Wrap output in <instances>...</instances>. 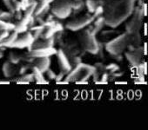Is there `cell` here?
<instances>
[{
    "label": "cell",
    "instance_id": "1",
    "mask_svg": "<svg viewBox=\"0 0 148 130\" xmlns=\"http://www.w3.org/2000/svg\"><path fill=\"white\" fill-rule=\"evenodd\" d=\"M134 0H118L109 7L105 23L116 27L126 19L132 12Z\"/></svg>",
    "mask_w": 148,
    "mask_h": 130
},
{
    "label": "cell",
    "instance_id": "2",
    "mask_svg": "<svg viewBox=\"0 0 148 130\" xmlns=\"http://www.w3.org/2000/svg\"><path fill=\"white\" fill-rule=\"evenodd\" d=\"M95 73V68L88 64L78 63L76 67L72 70H71L68 73L65 80L66 82H79V81H86L91 76Z\"/></svg>",
    "mask_w": 148,
    "mask_h": 130
},
{
    "label": "cell",
    "instance_id": "3",
    "mask_svg": "<svg viewBox=\"0 0 148 130\" xmlns=\"http://www.w3.org/2000/svg\"><path fill=\"white\" fill-rule=\"evenodd\" d=\"M129 43V34H121L115 39L109 42L106 46V49L111 54L119 55L124 51Z\"/></svg>",
    "mask_w": 148,
    "mask_h": 130
},
{
    "label": "cell",
    "instance_id": "4",
    "mask_svg": "<svg viewBox=\"0 0 148 130\" xmlns=\"http://www.w3.org/2000/svg\"><path fill=\"white\" fill-rule=\"evenodd\" d=\"M74 5L75 2L71 0H58L52 6V13L58 18H65L71 15Z\"/></svg>",
    "mask_w": 148,
    "mask_h": 130
},
{
    "label": "cell",
    "instance_id": "5",
    "mask_svg": "<svg viewBox=\"0 0 148 130\" xmlns=\"http://www.w3.org/2000/svg\"><path fill=\"white\" fill-rule=\"evenodd\" d=\"M80 43L85 50L96 54L99 52V47L97 43V40L94 37V35L91 33L90 30H85L80 33Z\"/></svg>",
    "mask_w": 148,
    "mask_h": 130
},
{
    "label": "cell",
    "instance_id": "6",
    "mask_svg": "<svg viewBox=\"0 0 148 130\" xmlns=\"http://www.w3.org/2000/svg\"><path fill=\"white\" fill-rule=\"evenodd\" d=\"M94 20V17L90 14H86L83 17H80L79 18L73 19L67 23L66 28L71 30H81L84 27L89 25L92 21Z\"/></svg>",
    "mask_w": 148,
    "mask_h": 130
},
{
    "label": "cell",
    "instance_id": "7",
    "mask_svg": "<svg viewBox=\"0 0 148 130\" xmlns=\"http://www.w3.org/2000/svg\"><path fill=\"white\" fill-rule=\"evenodd\" d=\"M35 41L33 35L30 32H25L23 36L18 37L14 43L9 48H16V49H24L27 47H31L33 42Z\"/></svg>",
    "mask_w": 148,
    "mask_h": 130
},
{
    "label": "cell",
    "instance_id": "8",
    "mask_svg": "<svg viewBox=\"0 0 148 130\" xmlns=\"http://www.w3.org/2000/svg\"><path fill=\"white\" fill-rule=\"evenodd\" d=\"M142 22V9H137L135 11L133 18L126 24V30L128 33L132 34L137 32L140 28V24Z\"/></svg>",
    "mask_w": 148,
    "mask_h": 130
},
{
    "label": "cell",
    "instance_id": "9",
    "mask_svg": "<svg viewBox=\"0 0 148 130\" xmlns=\"http://www.w3.org/2000/svg\"><path fill=\"white\" fill-rule=\"evenodd\" d=\"M56 55H57L58 63V66H59L61 72L64 74H68L70 70H71V65L70 63L68 57L66 56V55L62 49L57 50Z\"/></svg>",
    "mask_w": 148,
    "mask_h": 130
},
{
    "label": "cell",
    "instance_id": "10",
    "mask_svg": "<svg viewBox=\"0 0 148 130\" xmlns=\"http://www.w3.org/2000/svg\"><path fill=\"white\" fill-rule=\"evenodd\" d=\"M57 53V49L53 47L50 48H45V49H31L29 51V56H31L33 58H38V57H49L51 56H53Z\"/></svg>",
    "mask_w": 148,
    "mask_h": 130
},
{
    "label": "cell",
    "instance_id": "11",
    "mask_svg": "<svg viewBox=\"0 0 148 130\" xmlns=\"http://www.w3.org/2000/svg\"><path fill=\"white\" fill-rule=\"evenodd\" d=\"M33 62H34V66L37 67L42 73H44L46 72V70L50 68L51 59L49 57H38V58H35Z\"/></svg>",
    "mask_w": 148,
    "mask_h": 130
},
{
    "label": "cell",
    "instance_id": "12",
    "mask_svg": "<svg viewBox=\"0 0 148 130\" xmlns=\"http://www.w3.org/2000/svg\"><path fill=\"white\" fill-rule=\"evenodd\" d=\"M54 44V37H50L47 39H43V41H37L33 42L31 46V49H45L52 47Z\"/></svg>",
    "mask_w": 148,
    "mask_h": 130
},
{
    "label": "cell",
    "instance_id": "13",
    "mask_svg": "<svg viewBox=\"0 0 148 130\" xmlns=\"http://www.w3.org/2000/svg\"><path fill=\"white\" fill-rule=\"evenodd\" d=\"M2 70H3L4 76L6 78L12 77L15 75H17V66H14V65L12 62H10L9 61L8 62H5L3 64Z\"/></svg>",
    "mask_w": 148,
    "mask_h": 130
},
{
    "label": "cell",
    "instance_id": "14",
    "mask_svg": "<svg viewBox=\"0 0 148 130\" xmlns=\"http://www.w3.org/2000/svg\"><path fill=\"white\" fill-rule=\"evenodd\" d=\"M18 37V33L14 30L12 31V33H10L1 43H0V47H5V48H9L13 43L14 41L17 39V37Z\"/></svg>",
    "mask_w": 148,
    "mask_h": 130
},
{
    "label": "cell",
    "instance_id": "15",
    "mask_svg": "<svg viewBox=\"0 0 148 130\" xmlns=\"http://www.w3.org/2000/svg\"><path fill=\"white\" fill-rule=\"evenodd\" d=\"M125 57L128 62L133 66H138L140 64V55L138 52L130 51L125 53Z\"/></svg>",
    "mask_w": 148,
    "mask_h": 130
},
{
    "label": "cell",
    "instance_id": "16",
    "mask_svg": "<svg viewBox=\"0 0 148 130\" xmlns=\"http://www.w3.org/2000/svg\"><path fill=\"white\" fill-rule=\"evenodd\" d=\"M32 73L33 74L34 77V80H36V83L38 84H47L48 82L45 81V79L44 78L43 73L35 66H32Z\"/></svg>",
    "mask_w": 148,
    "mask_h": 130
},
{
    "label": "cell",
    "instance_id": "17",
    "mask_svg": "<svg viewBox=\"0 0 148 130\" xmlns=\"http://www.w3.org/2000/svg\"><path fill=\"white\" fill-rule=\"evenodd\" d=\"M14 29H15V24L0 19V31L1 30L12 31V30H14Z\"/></svg>",
    "mask_w": 148,
    "mask_h": 130
},
{
    "label": "cell",
    "instance_id": "18",
    "mask_svg": "<svg viewBox=\"0 0 148 130\" xmlns=\"http://www.w3.org/2000/svg\"><path fill=\"white\" fill-rule=\"evenodd\" d=\"M8 60L12 64H18L21 61V56L14 51H11L8 55Z\"/></svg>",
    "mask_w": 148,
    "mask_h": 130
},
{
    "label": "cell",
    "instance_id": "19",
    "mask_svg": "<svg viewBox=\"0 0 148 130\" xmlns=\"http://www.w3.org/2000/svg\"><path fill=\"white\" fill-rule=\"evenodd\" d=\"M33 80H34V77H33V74L32 73V74H25H25L21 75L20 77H18L16 82H18V81H24V82H27V83H30Z\"/></svg>",
    "mask_w": 148,
    "mask_h": 130
},
{
    "label": "cell",
    "instance_id": "20",
    "mask_svg": "<svg viewBox=\"0 0 148 130\" xmlns=\"http://www.w3.org/2000/svg\"><path fill=\"white\" fill-rule=\"evenodd\" d=\"M12 15L13 13L10 12H3L0 11V19L9 22L12 18Z\"/></svg>",
    "mask_w": 148,
    "mask_h": 130
},
{
    "label": "cell",
    "instance_id": "21",
    "mask_svg": "<svg viewBox=\"0 0 148 130\" xmlns=\"http://www.w3.org/2000/svg\"><path fill=\"white\" fill-rule=\"evenodd\" d=\"M86 6H87V9L90 12H92L95 11V9L98 7V5L96 4V1L95 0H86Z\"/></svg>",
    "mask_w": 148,
    "mask_h": 130
},
{
    "label": "cell",
    "instance_id": "22",
    "mask_svg": "<svg viewBox=\"0 0 148 130\" xmlns=\"http://www.w3.org/2000/svg\"><path fill=\"white\" fill-rule=\"evenodd\" d=\"M3 3L5 4V7L8 9V11L12 13H14L15 11V6H14V3L12 1V0H2Z\"/></svg>",
    "mask_w": 148,
    "mask_h": 130
},
{
    "label": "cell",
    "instance_id": "23",
    "mask_svg": "<svg viewBox=\"0 0 148 130\" xmlns=\"http://www.w3.org/2000/svg\"><path fill=\"white\" fill-rule=\"evenodd\" d=\"M9 34H10V31H7V30H1L0 31V43H1Z\"/></svg>",
    "mask_w": 148,
    "mask_h": 130
},
{
    "label": "cell",
    "instance_id": "24",
    "mask_svg": "<svg viewBox=\"0 0 148 130\" xmlns=\"http://www.w3.org/2000/svg\"><path fill=\"white\" fill-rule=\"evenodd\" d=\"M46 72H47V77H48V78L50 79V80H52V79H55L56 78V73H54L51 70H50V69H48L47 70H46Z\"/></svg>",
    "mask_w": 148,
    "mask_h": 130
},
{
    "label": "cell",
    "instance_id": "25",
    "mask_svg": "<svg viewBox=\"0 0 148 130\" xmlns=\"http://www.w3.org/2000/svg\"><path fill=\"white\" fill-rule=\"evenodd\" d=\"M9 81H0V84H9Z\"/></svg>",
    "mask_w": 148,
    "mask_h": 130
},
{
    "label": "cell",
    "instance_id": "26",
    "mask_svg": "<svg viewBox=\"0 0 148 130\" xmlns=\"http://www.w3.org/2000/svg\"><path fill=\"white\" fill-rule=\"evenodd\" d=\"M20 1H22L24 3H29V0H20Z\"/></svg>",
    "mask_w": 148,
    "mask_h": 130
},
{
    "label": "cell",
    "instance_id": "27",
    "mask_svg": "<svg viewBox=\"0 0 148 130\" xmlns=\"http://www.w3.org/2000/svg\"><path fill=\"white\" fill-rule=\"evenodd\" d=\"M145 35H146V24L145 25Z\"/></svg>",
    "mask_w": 148,
    "mask_h": 130
},
{
    "label": "cell",
    "instance_id": "28",
    "mask_svg": "<svg viewBox=\"0 0 148 130\" xmlns=\"http://www.w3.org/2000/svg\"><path fill=\"white\" fill-rule=\"evenodd\" d=\"M145 54H146V44L145 43Z\"/></svg>",
    "mask_w": 148,
    "mask_h": 130
},
{
    "label": "cell",
    "instance_id": "29",
    "mask_svg": "<svg viewBox=\"0 0 148 130\" xmlns=\"http://www.w3.org/2000/svg\"><path fill=\"white\" fill-rule=\"evenodd\" d=\"M74 1H79V0H74Z\"/></svg>",
    "mask_w": 148,
    "mask_h": 130
}]
</instances>
